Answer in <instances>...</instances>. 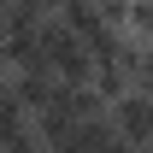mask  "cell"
Segmentation results:
<instances>
[{"label": "cell", "mask_w": 153, "mask_h": 153, "mask_svg": "<svg viewBox=\"0 0 153 153\" xmlns=\"http://www.w3.org/2000/svg\"><path fill=\"white\" fill-rule=\"evenodd\" d=\"M106 118H112V130L124 135V141L153 147V88H124V94L106 106Z\"/></svg>", "instance_id": "6da1fadb"}, {"label": "cell", "mask_w": 153, "mask_h": 153, "mask_svg": "<svg viewBox=\"0 0 153 153\" xmlns=\"http://www.w3.org/2000/svg\"><path fill=\"white\" fill-rule=\"evenodd\" d=\"M6 88H12V100H18L24 112L36 118V112H47V106H53L59 76H53V71H12V76H6Z\"/></svg>", "instance_id": "7a4b0ae2"}, {"label": "cell", "mask_w": 153, "mask_h": 153, "mask_svg": "<svg viewBox=\"0 0 153 153\" xmlns=\"http://www.w3.org/2000/svg\"><path fill=\"white\" fill-rule=\"evenodd\" d=\"M118 141H124V135L112 130V118H88V124H76V130L65 135L59 153H118Z\"/></svg>", "instance_id": "3957f363"}, {"label": "cell", "mask_w": 153, "mask_h": 153, "mask_svg": "<svg viewBox=\"0 0 153 153\" xmlns=\"http://www.w3.org/2000/svg\"><path fill=\"white\" fill-rule=\"evenodd\" d=\"M59 24H65L71 36H82V41H94L100 30H112L106 12H100V0H65V6H59Z\"/></svg>", "instance_id": "277c9868"}, {"label": "cell", "mask_w": 153, "mask_h": 153, "mask_svg": "<svg viewBox=\"0 0 153 153\" xmlns=\"http://www.w3.org/2000/svg\"><path fill=\"white\" fill-rule=\"evenodd\" d=\"M76 130V118L65 112V106H47V112H36V135H41V147L47 153H59L65 147V135Z\"/></svg>", "instance_id": "5b68a950"}, {"label": "cell", "mask_w": 153, "mask_h": 153, "mask_svg": "<svg viewBox=\"0 0 153 153\" xmlns=\"http://www.w3.org/2000/svg\"><path fill=\"white\" fill-rule=\"evenodd\" d=\"M0 153H47V147H41V135H36V118H30L24 130L6 135V141H0Z\"/></svg>", "instance_id": "8992f818"}, {"label": "cell", "mask_w": 153, "mask_h": 153, "mask_svg": "<svg viewBox=\"0 0 153 153\" xmlns=\"http://www.w3.org/2000/svg\"><path fill=\"white\" fill-rule=\"evenodd\" d=\"M118 153H153V147H135V141H118Z\"/></svg>", "instance_id": "52a82bcc"}]
</instances>
